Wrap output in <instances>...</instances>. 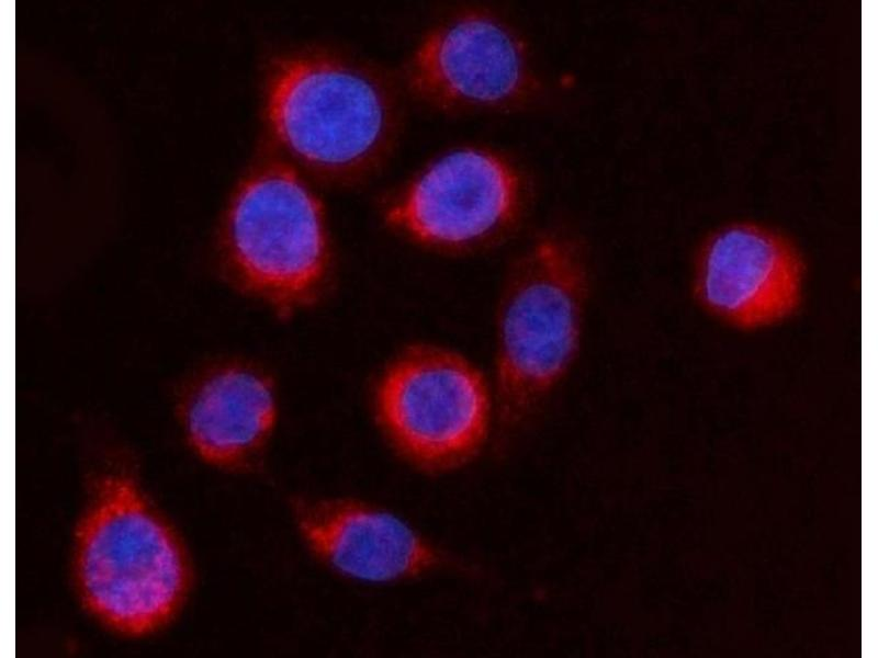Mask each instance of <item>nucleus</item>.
Instances as JSON below:
<instances>
[{
  "label": "nucleus",
  "mask_w": 878,
  "mask_h": 658,
  "mask_svg": "<svg viewBox=\"0 0 878 658\" xmlns=\"http://www.w3.org/2000/svg\"><path fill=\"white\" fill-rule=\"evenodd\" d=\"M378 416L396 451L429 473L458 468L483 445L491 399L481 372L439 348L407 351L385 374Z\"/></svg>",
  "instance_id": "20e7f679"
},
{
  "label": "nucleus",
  "mask_w": 878,
  "mask_h": 658,
  "mask_svg": "<svg viewBox=\"0 0 878 658\" xmlns=\"http://www.w3.org/2000/svg\"><path fill=\"white\" fill-rule=\"evenodd\" d=\"M179 390L178 415L201 458L230 469L258 460L275 419L262 375L238 363L215 364L194 372Z\"/></svg>",
  "instance_id": "1a4fd4ad"
},
{
  "label": "nucleus",
  "mask_w": 878,
  "mask_h": 658,
  "mask_svg": "<svg viewBox=\"0 0 878 658\" xmlns=\"http://www.w3.org/2000/svg\"><path fill=\"white\" fill-rule=\"evenodd\" d=\"M225 270L243 290L282 307L307 300L326 264L316 200L289 168L252 172L236 191L221 237Z\"/></svg>",
  "instance_id": "7ed1b4c3"
},
{
  "label": "nucleus",
  "mask_w": 878,
  "mask_h": 658,
  "mask_svg": "<svg viewBox=\"0 0 878 658\" xmlns=\"http://www.w3.org/2000/svg\"><path fill=\"white\" fill-rule=\"evenodd\" d=\"M586 288L582 256L561 239L539 241L511 269L497 316L496 389L505 423L529 413L567 373Z\"/></svg>",
  "instance_id": "f03ea898"
},
{
  "label": "nucleus",
  "mask_w": 878,
  "mask_h": 658,
  "mask_svg": "<svg viewBox=\"0 0 878 658\" xmlns=\"http://www.w3.org/2000/svg\"><path fill=\"white\" fill-rule=\"evenodd\" d=\"M519 43L500 24L466 15L431 34L418 49L412 80L421 94L443 103H497L524 87Z\"/></svg>",
  "instance_id": "9d476101"
},
{
  "label": "nucleus",
  "mask_w": 878,
  "mask_h": 658,
  "mask_svg": "<svg viewBox=\"0 0 878 658\" xmlns=\"http://www.w3.org/2000/svg\"><path fill=\"white\" fill-rule=\"evenodd\" d=\"M76 575L90 612L127 635L165 625L182 603L189 578L173 532L123 477L103 481L80 524Z\"/></svg>",
  "instance_id": "f257e3e1"
},
{
  "label": "nucleus",
  "mask_w": 878,
  "mask_h": 658,
  "mask_svg": "<svg viewBox=\"0 0 878 658\" xmlns=\"http://www.w3.org/2000/svg\"><path fill=\"white\" fill-rule=\"evenodd\" d=\"M268 111L278 137L292 154L333 171L365 161L386 126L379 89L360 73L320 58L282 65L271 83Z\"/></svg>",
  "instance_id": "39448f33"
},
{
  "label": "nucleus",
  "mask_w": 878,
  "mask_h": 658,
  "mask_svg": "<svg viewBox=\"0 0 878 658\" xmlns=\"http://www.w3.org/2000/svg\"><path fill=\"white\" fill-rule=\"evenodd\" d=\"M803 262L779 231L752 222L714 229L698 250L694 293L701 307L739 328L790 317L801 300Z\"/></svg>",
  "instance_id": "423d86ee"
},
{
  "label": "nucleus",
  "mask_w": 878,
  "mask_h": 658,
  "mask_svg": "<svg viewBox=\"0 0 878 658\" xmlns=\"http://www.w3.org/2000/svg\"><path fill=\"white\" fill-rule=\"evenodd\" d=\"M294 511L309 549L342 576L392 582L439 563L434 547L410 526L373 506L349 499H302Z\"/></svg>",
  "instance_id": "6e6552de"
},
{
  "label": "nucleus",
  "mask_w": 878,
  "mask_h": 658,
  "mask_svg": "<svg viewBox=\"0 0 878 658\" xmlns=\"http://www.w3.org/2000/svg\"><path fill=\"white\" fill-rule=\"evenodd\" d=\"M517 204L514 172L489 154L463 149L434 163L390 219L426 243L469 247L500 231Z\"/></svg>",
  "instance_id": "0eeeda50"
}]
</instances>
